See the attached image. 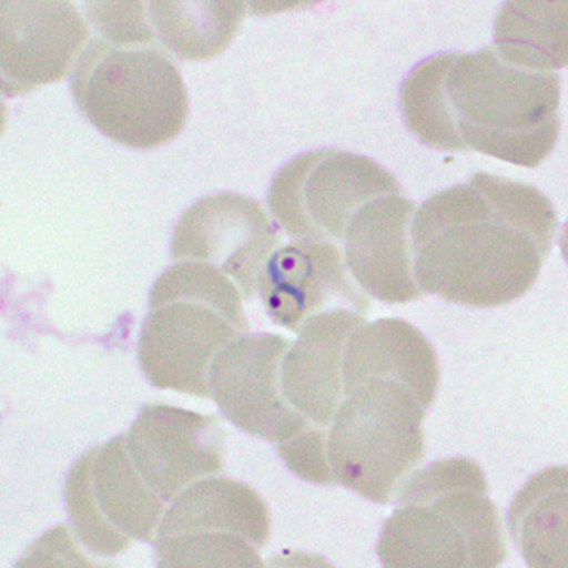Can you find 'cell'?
I'll use <instances>...</instances> for the list:
<instances>
[{"label":"cell","mask_w":568,"mask_h":568,"mask_svg":"<svg viewBox=\"0 0 568 568\" xmlns=\"http://www.w3.org/2000/svg\"><path fill=\"white\" fill-rule=\"evenodd\" d=\"M556 230V209L538 187L476 173L415 211V281L452 304H510L542 272Z\"/></svg>","instance_id":"cell-1"},{"label":"cell","mask_w":568,"mask_h":568,"mask_svg":"<svg viewBox=\"0 0 568 568\" xmlns=\"http://www.w3.org/2000/svg\"><path fill=\"white\" fill-rule=\"evenodd\" d=\"M559 99L557 74L508 65L491 45L425 59L400 88L402 116L417 141L519 168H538L556 149Z\"/></svg>","instance_id":"cell-2"},{"label":"cell","mask_w":568,"mask_h":568,"mask_svg":"<svg viewBox=\"0 0 568 568\" xmlns=\"http://www.w3.org/2000/svg\"><path fill=\"white\" fill-rule=\"evenodd\" d=\"M387 568H495L508 556L498 508L476 460L446 459L407 476L383 524Z\"/></svg>","instance_id":"cell-3"},{"label":"cell","mask_w":568,"mask_h":568,"mask_svg":"<svg viewBox=\"0 0 568 568\" xmlns=\"http://www.w3.org/2000/svg\"><path fill=\"white\" fill-rule=\"evenodd\" d=\"M245 334L237 284L213 265L176 262L150 291L136 356L150 385L209 398L216 356Z\"/></svg>","instance_id":"cell-4"},{"label":"cell","mask_w":568,"mask_h":568,"mask_svg":"<svg viewBox=\"0 0 568 568\" xmlns=\"http://www.w3.org/2000/svg\"><path fill=\"white\" fill-rule=\"evenodd\" d=\"M71 91L88 122L128 149H160L186 125V84L160 42L90 40L72 71Z\"/></svg>","instance_id":"cell-5"},{"label":"cell","mask_w":568,"mask_h":568,"mask_svg":"<svg viewBox=\"0 0 568 568\" xmlns=\"http://www.w3.org/2000/svg\"><path fill=\"white\" fill-rule=\"evenodd\" d=\"M426 412L404 383L369 379L347 390L326 438L336 484L387 504L425 455Z\"/></svg>","instance_id":"cell-6"},{"label":"cell","mask_w":568,"mask_h":568,"mask_svg":"<svg viewBox=\"0 0 568 568\" xmlns=\"http://www.w3.org/2000/svg\"><path fill=\"white\" fill-rule=\"evenodd\" d=\"M270 510L235 479L203 478L173 500L155 530L158 567H262Z\"/></svg>","instance_id":"cell-7"},{"label":"cell","mask_w":568,"mask_h":568,"mask_svg":"<svg viewBox=\"0 0 568 568\" xmlns=\"http://www.w3.org/2000/svg\"><path fill=\"white\" fill-rule=\"evenodd\" d=\"M402 194L387 169L366 155L313 150L278 169L267 205L294 240L343 241L353 214L382 195Z\"/></svg>","instance_id":"cell-8"},{"label":"cell","mask_w":568,"mask_h":568,"mask_svg":"<svg viewBox=\"0 0 568 568\" xmlns=\"http://www.w3.org/2000/svg\"><path fill=\"white\" fill-rule=\"evenodd\" d=\"M65 503L80 542L103 557L122 554L133 540L152 542L168 504L136 470L125 434L72 465Z\"/></svg>","instance_id":"cell-9"},{"label":"cell","mask_w":568,"mask_h":568,"mask_svg":"<svg viewBox=\"0 0 568 568\" xmlns=\"http://www.w3.org/2000/svg\"><path fill=\"white\" fill-rule=\"evenodd\" d=\"M277 246V227L260 201L224 192L201 197L182 214L173 230L171 258L213 265L251 297Z\"/></svg>","instance_id":"cell-10"},{"label":"cell","mask_w":568,"mask_h":568,"mask_svg":"<svg viewBox=\"0 0 568 568\" xmlns=\"http://www.w3.org/2000/svg\"><path fill=\"white\" fill-rule=\"evenodd\" d=\"M291 342L277 334H245L230 343L209 374V398L243 433L284 444L311 425L286 402L281 362Z\"/></svg>","instance_id":"cell-11"},{"label":"cell","mask_w":568,"mask_h":568,"mask_svg":"<svg viewBox=\"0 0 568 568\" xmlns=\"http://www.w3.org/2000/svg\"><path fill=\"white\" fill-rule=\"evenodd\" d=\"M90 29L69 0L0 2V72L4 98L59 82L88 45Z\"/></svg>","instance_id":"cell-12"},{"label":"cell","mask_w":568,"mask_h":568,"mask_svg":"<svg viewBox=\"0 0 568 568\" xmlns=\"http://www.w3.org/2000/svg\"><path fill=\"white\" fill-rule=\"evenodd\" d=\"M125 446L142 479L165 503L224 466V433L216 419L182 407L142 406Z\"/></svg>","instance_id":"cell-13"},{"label":"cell","mask_w":568,"mask_h":568,"mask_svg":"<svg viewBox=\"0 0 568 568\" xmlns=\"http://www.w3.org/2000/svg\"><path fill=\"white\" fill-rule=\"evenodd\" d=\"M258 291L273 323L296 334L324 311H355L364 317L369 311L342 251L328 241L297 240L281 246L265 262Z\"/></svg>","instance_id":"cell-14"},{"label":"cell","mask_w":568,"mask_h":568,"mask_svg":"<svg viewBox=\"0 0 568 568\" xmlns=\"http://www.w3.org/2000/svg\"><path fill=\"white\" fill-rule=\"evenodd\" d=\"M414 214L404 195H382L362 205L345 227V265L362 291L383 304H407L425 294L414 275Z\"/></svg>","instance_id":"cell-15"},{"label":"cell","mask_w":568,"mask_h":568,"mask_svg":"<svg viewBox=\"0 0 568 568\" xmlns=\"http://www.w3.org/2000/svg\"><path fill=\"white\" fill-rule=\"evenodd\" d=\"M364 324V315L332 310L311 317L300 328L281 362L284 398L311 425L324 428L343 400V356L351 334Z\"/></svg>","instance_id":"cell-16"},{"label":"cell","mask_w":568,"mask_h":568,"mask_svg":"<svg viewBox=\"0 0 568 568\" xmlns=\"http://www.w3.org/2000/svg\"><path fill=\"white\" fill-rule=\"evenodd\" d=\"M369 379L404 383L430 409L439 387L438 356L420 329L402 318L364 323L345 347L343 396Z\"/></svg>","instance_id":"cell-17"},{"label":"cell","mask_w":568,"mask_h":568,"mask_svg":"<svg viewBox=\"0 0 568 568\" xmlns=\"http://www.w3.org/2000/svg\"><path fill=\"white\" fill-rule=\"evenodd\" d=\"M508 529L529 567H568L567 466H549L524 485L511 500Z\"/></svg>","instance_id":"cell-18"},{"label":"cell","mask_w":568,"mask_h":568,"mask_svg":"<svg viewBox=\"0 0 568 568\" xmlns=\"http://www.w3.org/2000/svg\"><path fill=\"white\" fill-rule=\"evenodd\" d=\"M149 20L155 39L168 53L184 61H205L226 50L245 18L237 0H154Z\"/></svg>","instance_id":"cell-19"},{"label":"cell","mask_w":568,"mask_h":568,"mask_svg":"<svg viewBox=\"0 0 568 568\" xmlns=\"http://www.w3.org/2000/svg\"><path fill=\"white\" fill-rule=\"evenodd\" d=\"M568 4L504 2L495 23L498 58L525 71L551 72L568 61Z\"/></svg>","instance_id":"cell-20"},{"label":"cell","mask_w":568,"mask_h":568,"mask_svg":"<svg viewBox=\"0 0 568 568\" xmlns=\"http://www.w3.org/2000/svg\"><path fill=\"white\" fill-rule=\"evenodd\" d=\"M146 2H85L88 18L103 40L116 45L155 44Z\"/></svg>","instance_id":"cell-21"},{"label":"cell","mask_w":568,"mask_h":568,"mask_svg":"<svg viewBox=\"0 0 568 568\" xmlns=\"http://www.w3.org/2000/svg\"><path fill=\"white\" fill-rule=\"evenodd\" d=\"M328 433L310 425L305 430L278 446V455L297 478L310 484L334 485V474L328 460Z\"/></svg>","instance_id":"cell-22"}]
</instances>
